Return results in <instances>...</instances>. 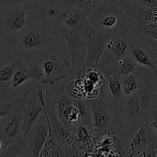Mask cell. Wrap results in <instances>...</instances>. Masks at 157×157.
<instances>
[{"instance_id":"cell-1","label":"cell","mask_w":157,"mask_h":157,"mask_svg":"<svg viewBox=\"0 0 157 157\" xmlns=\"http://www.w3.org/2000/svg\"><path fill=\"white\" fill-rule=\"evenodd\" d=\"M63 38L57 21L30 10L27 25L8 43L13 57L25 60L52 55Z\"/></svg>"},{"instance_id":"cell-2","label":"cell","mask_w":157,"mask_h":157,"mask_svg":"<svg viewBox=\"0 0 157 157\" xmlns=\"http://www.w3.org/2000/svg\"><path fill=\"white\" fill-rule=\"evenodd\" d=\"M90 101L92 110L91 133L94 138L107 133L116 134L119 127L120 108L109 101L102 85L98 96Z\"/></svg>"},{"instance_id":"cell-3","label":"cell","mask_w":157,"mask_h":157,"mask_svg":"<svg viewBox=\"0 0 157 157\" xmlns=\"http://www.w3.org/2000/svg\"><path fill=\"white\" fill-rule=\"evenodd\" d=\"M132 41L133 35L124 21L113 30L103 48L98 61V69L104 75L114 69L117 61L130 52Z\"/></svg>"},{"instance_id":"cell-4","label":"cell","mask_w":157,"mask_h":157,"mask_svg":"<svg viewBox=\"0 0 157 157\" xmlns=\"http://www.w3.org/2000/svg\"><path fill=\"white\" fill-rule=\"evenodd\" d=\"M29 92L25 90L22 96L12 101L10 110L0 121V137L3 142V149L18 140L23 121V111ZM2 149V150H3Z\"/></svg>"},{"instance_id":"cell-5","label":"cell","mask_w":157,"mask_h":157,"mask_svg":"<svg viewBox=\"0 0 157 157\" xmlns=\"http://www.w3.org/2000/svg\"><path fill=\"white\" fill-rule=\"evenodd\" d=\"M29 17L30 10L25 5L0 6V37L10 41L24 29Z\"/></svg>"},{"instance_id":"cell-6","label":"cell","mask_w":157,"mask_h":157,"mask_svg":"<svg viewBox=\"0 0 157 157\" xmlns=\"http://www.w3.org/2000/svg\"><path fill=\"white\" fill-rule=\"evenodd\" d=\"M63 37L66 39L71 54V68L69 79L79 77L85 67L87 59V44L86 38L81 30L59 28Z\"/></svg>"},{"instance_id":"cell-7","label":"cell","mask_w":157,"mask_h":157,"mask_svg":"<svg viewBox=\"0 0 157 157\" xmlns=\"http://www.w3.org/2000/svg\"><path fill=\"white\" fill-rule=\"evenodd\" d=\"M100 1L90 9L87 18L94 27L113 31L124 21L127 15L120 3L108 2L105 6L101 7Z\"/></svg>"},{"instance_id":"cell-8","label":"cell","mask_w":157,"mask_h":157,"mask_svg":"<svg viewBox=\"0 0 157 157\" xmlns=\"http://www.w3.org/2000/svg\"><path fill=\"white\" fill-rule=\"evenodd\" d=\"M154 136L150 130L146 118L139 128L134 132V136L124 150V156H157V146L153 144Z\"/></svg>"},{"instance_id":"cell-9","label":"cell","mask_w":157,"mask_h":157,"mask_svg":"<svg viewBox=\"0 0 157 157\" xmlns=\"http://www.w3.org/2000/svg\"><path fill=\"white\" fill-rule=\"evenodd\" d=\"M41 66L43 72V79L41 82L45 85L52 86L69 79L71 61L61 60L53 55L41 57Z\"/></svg>"},{"instance_id":"cell-10","label":"cell","mask_w":157,"mask_h":157,"mask_svg":"<svg viewBox=\"0 0 157 157\" xmlns=\"http://www.w3.org/2000/svg\"><path fill=\"white\" fill-rule=\"evenodd\" d=\"M43 113V107L37 90L33 94H29L23 111L22 127L19 138L15 143L19 144L24 150L27 145L29 134L37 119ZM24 155V154H23Z\"/></svg>"},{"instance_id":"cell-11","label":"cell","mask_w":157,"mask_h":157,"mask_svg":"<svg viewBox=\"0 0 157 157\" xmlns=\"http://www.w3.org/2000/svg\"><path fill=\"white\" fill-rule=\"evenodd\" d=\"M48 133V124L44 113L37 119L29 134L27 145L24 152V156H39L44 147Z\"/></svg>"},{"instance_id":"cell-12","label":"cell","mask_w":157,"mask_h":157,"mask_svg":"<svg viewBox=\"0 0 157 157\" xmlns=\"http://www.w3.org/2000/svg\"><path fill=\"white\" fill-rule=\"evenodd\" d=\"M113 32V31L94 28L93 31L86 38L87 54L85 67L98 68V61L101 58L103 48L106 41L110 38Z\"/></svg>"},{"instance_id":"cell-13","label":"cell","mask_w":157,"mask_h":157,"mask_svg":"<svg viewBox=\"0 0 157 157\" xmlns=\"http://www.w3.org/2000/svg\"><path fill=\"white\" fill-rule=\"evenodd\" d=\"M130 54L138 65L150 69L154 73V76L157 77V63L153 52L144 35H133Z\"/></svg>"},{"instance_id":"cell-14","label":"cell","mask_w":157,"mask_h":157,"mask_svg":"<svg viewBox=\"0 0 157 157\" xmlns=\"http://www.w3.org/2000/svg\"><path fill=\"white\" fill-rule=\"evenodd\" d=\"M105 77V81L102 84V87L108 98L109 101L116 107L120 108V103L123 98L122 84L121 76L118 75L116 69H113L107 72Z\"/></svg>"},{"instance_id":"cell-15","label":"cell","mask_w":157,"mask_h":157,"mask_svg":"<svg viewBox=\"0 0 157 157\" xmlns=\"http://www.w3.org/2000/svg\"><path fill=\"white\" fill-rule=\"evenodd\" d=\"M44 2L60 11H88L99 0H43Z\"/></svg>"},{"instance_id":"cell-16","label":"cell","mask_w":157,"mask_h":157,"mask_svg":"<svg viewBox=\"0 0 157 157\" xmlns=\"http://www.w3.org/2000/svg\"><path fill=\"white\" fill-rule=\"evenodd\" d=\"M19 62V58L5 66H0V102L7 97L12 74Z\"/></svg>"},{"instance_id":"cell-17","label":"cell","mask_w":157,"mask_h":157,"mask_svg":"<svg viewBox=\"0 0 157 157\" xmlns=\"http://www.w3.org/2000/svg\"><path fill=\"white\" fill-rule=\"evenodd\" d=\"M32 79L31 70L23 59L19 58V62L12 74L10 83V88L16 89L26 81Z\"/></svg>"},{"instance_id":"cell-18","label":"cell","mask_w":157,"mask_h":157,"mask_svg":"<svg viewBox=\"0 0 157 157\" xmlns=\"http://www.w3.org/2000/svg\"><path fill=\"white\" fill-rule=\"evenodd\" d=\"M74 104L78 108L81 124H84L91 131L92 130V110L90 101L87 98L73 99Z\"/></svg>"},{"instance_id":"cell-19","label":"cell","mask_w":157,"mask_h":157,"mask_svg":"<svg viewBox=\"0 0 157 157\" xmlns=\"http://www.w3.org/2000/svg\"><path fill=\"white\" fill-rule=\"evenodd\" d=\"M139 67L140 66L136 64L129 52L126 56L117 61L115 69L118 75L121 76H124V75H130L133 74Z\"/></svg>"},{"instance_id":"cell-20","label":"cell","mask_w":157,"mask_h":157,"mask_svg":"<svg viewBox=\"0 0 157 157\" xmlns=\"http://www.w3.org/2000/svg\"><path fill=\"white\" fill-rule=\"evenodd\" d=\"M137 70L133 74L130 75L121 76V84H122V91L124 96L132 94L137 91L140 85L139 71Z\"/></svg>"},{"instance_id":"cell-21","label":"cell","mask_w":157,"mask_h":157,"mask_svg":"<svg viewBox=\"0 0 157 157\" xmlns=\"http://www.w3.org/2000/svg\"><path fill=\"white\" fill-rule=\"evenodd\" d=\"M147 121L148 122L150 130L153 133V136H156L157 140V108L151 104L150 108L147 116Z\"/></svg>"},{"instance_id":"cell-22","label":"cell","mask_w":157,"mask_h":157,"mask_svg":"<svg viewBox=\"0 0 157 157\" xmlns=\"http://www.w3.org/2000/svg\"><path fill=\"white\" fill-rule=\"evenodd\" d=\"M39 0H0V6L11 5H25L29 6Z\"/></svg>"},{"instance_id":"cell-23","label":"cell","mask_w":157,"mask_h":157,"mask_svg":"<svg viewBox=\"0 0 157 157\" xmlns=\"http://www.w3.org/2000/svg\"><path fill=\"white\" fill-rule=\"evenodd\" d=\"M144 38H146V40H147L149 45H150V48H151L152 52H153V55H154V58L155 59H156V61L157 63V40L153 39V38H150V37L145 36V35H144Z\"/></svg>"},{"instance_id":"cell-24","label":"cell","mask_w":157,"mask_h":157,"mask_svg":"<svg viewBox=\"0 0 157 157\" xmlns=\"http://www.w3.org/2000/svg\"><path fill=\"white\" fill-rule=\"evenodd\" d=\"M12 103H7L5 105L2 106L0 107V121H1V118L3 117L6 116V114H8V113L10 110L11 107H12Z\"/></svg>"},{"instance_id":"cell-25","label":"cell","mask_w":157,"mask_h":157,"mask_svg":"<svg viewBox=\"0 0 157 157\" xmlns=\"http://www.w3.org/2000/svg\"><path fill=\"white\" fill-rule=\"evenodd\" d=\"M108 2H117L121 4V0H101V1H100V6H101V7H104V6H105Z\"/></svg>"},{"instance_id":"cell-26","label":"cell","mask_w":157,"mask_h":157,"mask_svg":"<svg viewBox=\"0 0 157 157\" xmlns=\"http://www.w3.org/2000/svg\"><path fill=\"white\" fill-rule=\"evenodd\" d=\"M2 149H3V142L2 138L0 137V153H1V151L2 150Z\"/></svg>"}]
</instances>
